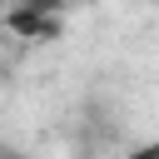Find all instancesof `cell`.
Wrapping results in <instances>:
<instances>
[{
	"label": "cell",
	"instance_id": "cell-1",
	"mask_svg": "<svg viewBox=\"0 0 159 159\" xmlns=\"http://www.w3.org/2000/svg\"><path fill=\"white\" fill-rule=\"evenodd\" d=\"M65 5H70V0H20V5L5 15V25H10L20 40H60V30H65Z\"/></svg>",
	"mask_w": 159,
	"mask_h": 159
},
{
	"label": "cell",
	"instance_id": "cell-2",
	"mask_svg": "<svg viewBox=\"0 0 159 159\" xmlns=\"http://www.w3.org/2000/svg\"><path fill=\"white\" fill-rule=\"evenodd\" d=\"M129 159H159V144H139V149H134Z\"/></svg>",
	"mask_w": 159,
	"mask_h": 159
},
{
	"label": "cell",
	"instance_id": "cell-3",
	"mask_svg": "<svg viewBox=\"0 0 159 159\" xmlns=\"http://www.w3.org/2000/svg\"><path fill=\"white\" fill-rule=\"evenodd\" d=\"M0 159H25V154H15V149H0Z\"/></svg>",
	"mask_w": 159,
	"mask_h": 159
}]
</instances>
